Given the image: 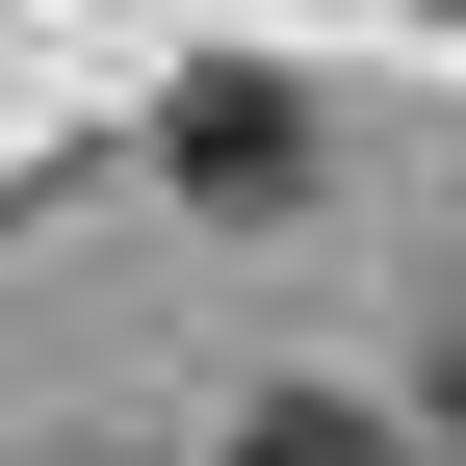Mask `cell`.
<instances>
[{
  "label": "cell",
  "mask_w": 466,
  "mask_h": 466,
  "mask_svg": "<svg viewBox=\"0 0 466 466\" xmlns=\"http://www.w3.org/2000/svg\"><path fill=\"white\" fill-rule=\"evenodd\" d=\"M182 182H285V78H208L182 104Z\"/></svg>",
  "instance_id": "7a4b0ae2"
},
{
  "label": "cell",
  "mask_w": 466,
  "mask_h": 466,
  "mask_svg": "<svg viewBox=\"0 0 466 466\" xmlns=\"http://www.w3.org/2000/svg\"><path fill=\"white\" fill-rule=\"evenodd\" d=\"M233 466H389V415H363V389H259V415H233Z\"/></svg>",
  "instance_id": "6da1fadb"
}]
</instances>
